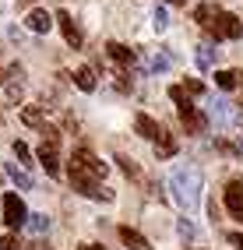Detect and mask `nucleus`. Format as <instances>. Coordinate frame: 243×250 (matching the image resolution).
<instances>
[{"label": "nucleus", "instance_id": "obj_6", "mask_svg": "<svg viewBox=\"0 0 243 250\" xmlns=\"http://www.w3.org/2000/svg\"><path fill=\"white\" fill-rule=\"evenodd\" d=\"M176 113H180V124L190 130V134H204V127H208V116L194 106V103H187V106H176Z\"/></svg>", "mask_w": 243, "mask_h": 250}, {"label": "nucleus", "instance_id": "obj_13", "mask_svg": "<svg viewBox=\"0 0 243 250\" xmlns=\"http://www.w3.org/2000/svg\"><path fill=\"white\" fill-rule=\"evenodd\" d=\"M155 155H159V159H173V155H176V141H173V134H166V130H162V134L155 138Z\"/></svg>", "mask_w": 243, "mask_h": 250}, {"label": "nucleus", "instance_id": "obj_10", "mask_svg": "<svg viewBox=\"0 0 243 250\" xmlns=\"http://www.w3.org/2000/svg\"><path fill=\"white\" fill-rule=\"evenodd\" d=\"M120 240H123L127 250H152V243L144 240L138 229H131V226H120Z\"/></svg>", "mask_w": 243, "mask_h": 250}, {"label": "nucleus", "instance_id": "obj_9", "mask_svg": "<svg viewBox=\"0 0 243 250\" xmlns=\"http://www.w3.org/2000/svg\"><path fill=\"white\" fill-rule=\"evenodd\" d=\"M134 130H138L141 138H148V141H155V138L162 134V124H159V120H152L148 113H138V116H134Z\"/></svg>", "mask_w": 243, "mask_h": 250}, {"label": "nucleus", "instance_id": "obj_29", "mask_svg": "<svg viewBox=\"0 0 243 250\" xmlns=\"http://www.w3.org/2000/svg\"><path fill=\"white\" fill-rule=\"evenodd\" d=\"M81 250H106V247H99V243H81Z\"/></svg>", "mask_w": 243, "mask_h": 250}, {"label": "nucleus", "instance_id": "obj_7", "mask_svg": "<svg viewBox=\"0 0 243 250\" xmlns=\"http://www.w3.org/2000/svg\"><path fill=\"white\" fill-rule=\"evenodd\" d=\"M57 25H60V32H63V39H67V46H74V49H81V42H85V36H81V28L74 25V18L67 11H57V18H53Z\"/></svg>", "mask_w": 243, "mask_h": 250}, {"label": "nucleus", "instance_id": "obj_22", "mask_svg": "<svg viewBox=\"0 0 243 250\" xmlns=\"http://www.w3.org/2000/svg\"><path fill=\"white\" fill-rule=\"evenodd\" d=\"M117 162H120V166H123V173H127V176H134V180H138V176H141V169H138V166H134V159H123V155H120V159H117Z\"/></svg>", "mask_w": 243, "mask_h": 250}, {"label": "nucleus", "instance_id": "obj_30", "mask_svg": "<svg viewBox=\"0 0 243 250\" xmlns=\"http://www.w3.org/2000/svg\"><path fill=\"white\" fill-rule=\"evenodd\" d=\"M4 78H7V71H0V85H4Z\"/></svg>", "mask_w": 243, "mask_h": 250}, {"label": "nucleus", "instance_id": "obj_15", "mask_svg": "<svg viewBox=\"0 0 243 250\" xmlns=\"http://www.w3.org/2000/svg\"><path fill=\"white\" fill-rule=\"evenodd\" d=\"M243 74L240 71H215V85L222 88V92H233L236 88V81H240Z\"/></svg>", "mask_w": 243, "mask_h": 250}, {"label": "nucleus", "instance_id": "obj_20", "mask_svg": "<svg viewBox=\"0 0 243 250\" xmlns=\"http://www.w3.org/2000/svg\"><path fill=\"white\" fill-rule=\"evenodd\" d=\"M176 232H180L183 240H194V236H198V226H194L190 219H180V222H176Z\"/></svg>", "mask_w": 243, "mask_h": 250}, {"label": "nucleus", "instance_id": "obj_28", "mask_svg": "<svg viewBox=\"0 0 243 250\" xmlns=\"http://www.w3.org/2000/svg\"><path fill=\"white\" fill-rule=\"evenodd\" d=\"M229 243H233L236 250H243V232H233V236H229Z\"/></svg>", "mask_w": 243, "mask_h": 250}, {"label": "nucleus", "instance_id": "obj_27", "mask_svg": "<svg viewBox=\"0 0 243 250\" xmlns=\"http://www.w3.org/2000/svg\"><path fill=\"white\" fill-rule=\"evenodd\" d=\"M25 250H53V247H50V243H46V240H36V243H28Z\"/></svg>", "mask_w": 243, "mask_h": 250}, {"label": "nucleus", "instance_id": "obj_25", "mask_svg": "<svg viewBox=\"0 0 243 250\" xmlns=\"http://www.w3.org/2000/svg\"><path fill=\"white\" fill-rule=\"evenodd\" d=\"M11 152H14V155H18V159H28V155H32L25 141H14V145H11Z\"/></svg>", "mask_w": 243, "mask_h": 250}, {"label": "nucleus", "instance_id": "obj_18", "mask_svg": "<svg viewBox=\"0 0 243 250\" xmlns=\"http://www.w3.org/2000/svg\"><path fill=\"white\" fill-rule=\"evenodd\" d=\"M25 226H28L32 232H46V229H50V219H46V215H28Z\"/></svg>", "mask_w": 243, "mask_h": 250}, {"label": "nucleus", "instance_id": "obj_3", "mask_svg": "<svg viewBox=\"0 0 243 250\" xmlns=\"http://www.w3.org/2000/svg\"><path fill=\"white\" fill-rule=\"evenodd\" d=\"M204 28L212 32L215 39H240L243 36V21L229 11H212V18L204 21Z\"/></svg>", "mask_w": 243, "mask_h": 250}, {"label": "nucleus", "instance_id": "obj_19", "mask_svg": "<svg viewBox=\"0 0 243 250\" xmlns=\"http://www.w3.org/2000/svg\"><path fill=\"white\" fill-rule=\"evenodd\" d=\"M148 67H152V71H169V67H173V60H169L166 53H152V60H148Z\"/></svg>", "mask_w": 243, "mask_h": 250}, {"label": "nucleus", "instance_id": "obj_2", "mask_svg": "<svg viewBox=\"0 0 243 250\" xmlns=\"http://www.w3.org/2000/svg\"><path fill=\"white\" fill-rule=\"evenodd\" d=\"M201 173L190 169V166H180V169H173L169 176V190H173V201L180 205L183 211H194L201 205Z\"/></svg>", "mask_w": 243, "mask_h": 250}, {"label": "nucleus", "instance_id": "obj_21", "mask_svg": "<svg viewBox=\"0 0 243 250\" xmlns=\"http://www.w3.org/2000/svg\"><path fill=\"white\" fill-rule=\"evenodd\" d=\"M152 25H155V32H166V28H169V14L162 11V7H155V14H152Z\"/></svg>", "mask_w": 243, "mask_h": 250}, {"label": "nucleus", "instance_id": "obj_31", "mask_svg": "<svg viewBox=\"0 0 243 250\" xmlns=\"http://www.w3.org/2000/svg\"><path fill=\"white\" fill-rule=\"evenodd\" d=\"M166 4H183V0H166Z\"/></svg>", "mask_w": 243, "mask_h": 250}, {"label": "nucleus", "instance_id": "obj_23", "mask_svg": "<svg viewBox=\"0 0 243 250\" xmlns=\"http://www.w3.org/2000/svg\"><path fill=\"white\" fill-rule=\"evenodd\" d=\"M198 63H201L204 71L212 67V49H208V46H198Z\"/></svg>", "mask_w": 243, "mask_h": 250}, {"label": "nucleus", "instance_id": "obj_24", "mask_svg": "<svg viewBox=\"0 0 243 250\" xmlns=\"http://www.w3.org/2000/svg\"><path fill=\"white\" fill-rule=\"evenodd\" d=\"M180 88H183V92H190V95H201V92H204V85H201V81H194V78H190V81H183Z\"/></svg>", "mask_w": 243, "mask_h": 250}, {"label": "nucleus", "instance_id": "obj_4", "mask_svg": "<svg viewBox=\"0 0 243 250\" xmlns=\"http://www.w3.org/2000/svg\"><path fill=\"white\" fill-rule=\"evenodd\" d=\"M57 148H60V130L57 127H42L39 162H42V169L50 173V176H60V155H57Z\"/></svg>", "mask_w": 243, "mask_h": 250}, {"label": "nucleus", "instance_id": "obj_26", "mask_svg": "<svg viewBox=\"0 0 243 250\" xmlns=\"http://www.w3.org/2000/svg\"><path fill=\"white\" fill-rule=\"evenodd\" d=\"M0 250H18V236H14V232H7L4 243H0Z\"/></svg>", "mask_w": 243, "mask_h": 250}, {"label": "nucleus", "instance_id": "obj_8", "mask_svg": "<svg viewBox=\"0 0 243 250\" xmlns=\"http://www.w3.org/2000/svg\"><path fill=\"white\" fill-rule=\"evenodd\" d=\"M225 208L236 222H243V180H229V187H225Z\"/></svg>", "mask_w": 243, "mask_h": 250}, {"label": "nucleus", "instance_id": "obj_1", "mask_svg": "<svg viewBox=\"0 0 243 250\" xmlns=\"http://www.w3.org/2000/svg\"><path fill=\"white\" fill-rule=\"evenodd\" d=\"M109 166L99 162L88 148H78L71 155V183L78 194H88V197H99V201H113V190H102V176H106Z\"/></svg>", "mask_w": 243, "mask_h": 250}, {"label": "nucleus", "instance_id": "obj_12", "mask_svg": "<svg viewBox=\"0 0 243 250\" xmlns=\"http://www.w3.org/2000/svg\"><path fill=\"white\" fill-rule=\"evenodd\" d=\"M106 53L117 60L120 67H131V63H134V49H127V46H120V42H109V46H106Z\"/></svg>", "mask_w": 243, "mask_h": 250}, {"label": "nucleus", "instance_id": "obj_5", "mask_svg": "<svg viewBox=\"0 0 243 250\" xmlns=\"http://www.w3.org/2000/svg\"><path fill=\"white\" fill-rule=\"evenodd\" d=\"M25 219H28L25 201H21L18 194H4V222H7L11 229H18V226H25Z\"/></svg>", "mask_w": 243, "mask_h": 250}, {"label": "nucleus", "instance_id": "obj_17", "mask_svg": "<svg viewBox=\"0 0 243 250\" xmlns=\"http://www.w3.org/2000/svg\"><path fill=\"white\" fill-rule=\"evenodd\" d=\"M42 113H46V106H28V109L21 113V120H25L28 127H39V124H42Z\"/></svg>", "mask_w": 243, "mask_h": 250}, {"label": "nucleus", "instance_id": "obj_14", "mask_svg": "<svg viewBox=\"0 0 243 250\" xmlns=\"http://www.w3.org/2000/svg\"><path fill=\"white\" fill-rule=\"evenodd\" d=\"M74 85H78L81 92H95V71H92V67H78V71H74Z\"/></svg>", "mask_w": 243, "mask_h": 250}, {"label": "nucleus", "instance_id": "obj_11", "mask_svg": "<svg viewBox=\"0 0 243 250\" xmlns=\"http://www.w3.org/2000/svg\"><path fill=\"white\" fill-rule=\"evenodd\" d=\"M25 25L32 28V32H39V36H42V32H50L53 28V14H46V11H28V18H25Z\"/></svg>", "mask_w": 243, "mask_h": 250}, {"label": "nucleus", "instance_id": "obj_16", "mask_svg": "<svg viewBox=\"0 0 243 250\" xmlns=\"http://www.w3.org/2000/svg\"><path fill=\"white\" fill-rule=\"evenodd\" d=\"M7 176L14 180V183H18V187L21 190H32V176L21 169V166H14V162H7Z\"/></svg>", "mask_w": 243, "mask_h": 250}]
</instances>
